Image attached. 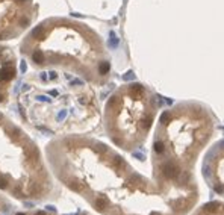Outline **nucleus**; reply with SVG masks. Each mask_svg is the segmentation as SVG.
<instances>
[{"instance_id": "obj_12", "label": "nucleus", "mask_w": 224, "mask_h": 215, "mask_svg": "<svg viewBox=\"0 0 224 215\" xmlns=\"http://www.w3.org/2000/svg\"><path fill=\"white\" fill-rule=\"evenodd\" d=\"M0 80H2V82H5V80H6V73H5V68L0 70Z\"/></svg>"}, {"instance_id": "obj_14", "label": "nucleus", "mask_w": 224, "mask_h": 215, "mask_svg": "<svg viewBox=\"0 0 224 215\" xmlns=\"http://www.w3.org/2000/svg\"><path fill=\"white\" fill-rule=\"evenodd\" d=\"M6 37H8L6 33H0V39H6Z\"/></svg>"}, {"instance_id": "obj_13", "label": "nucleus", "mask_w": 224, "mask_h": 215, "mask_svg": "<svg viewBox=\"0 0 224 215\" xmlns=\"http://www.w3.org/2000/svg\"><path fill=\"white\" fill-rule=\"evenodd\" d=\"M132 77H133V76H132V73H127V74L124 76V79H126V80H127V79H132Z\"/></svg>"}, {"instance_id": "obj_9", "label": "nucleus", "mask_w": 224, "mask_h": 215, "mask_svg": "<svg viewBox=\"0 0 224 215\" xmlns=\"http://www.w3.org/2000/svg\"><path fill=\"white\" fill-rule=\"evenodd\" d=\"M34 37H36V38H43V28H41V26H38L36 29H34Z\"/></svg>"}, {"instance_id": "obj_19", "label": "nucleus", "mask_w": 224, "mask_h": 215, "mask_svg": "<svg viewBox=\"0 0 224 215\" xmlns=\"http://www.w3.org/2000/svg\"><path fill=\"white\" fill-rule=\"evenodd\" d=\"M18 2H24V0H18Z\"/></svg>"}, {"instance_id": "obj_15", "label": "nucleus", "mask_w": 224, "mask_h": 215, "mask_svg": "<svg viewBox=\"0 0 224 215\" xmlns=\"http://www.w3.org/2000/svg\"><path fill=\"white\" fill-rule=\"evenodd\" d=\"M35 215H47V214H45V212H43V211H38Z\"/></svg>"}, {"instance_id": "obj_7", "label": "nucleus", "mask_w": 224, "mask_h": 215, "mask_svg": "<svg viewBox=\"0 0 224 215\" xmlns=\"http://www.w3.org/2000/svg\"><path fill=\"white\" fill-rule=\"evenodd\" d=\"M109 70H111V65L106 61L98 65V71H100V74H106V73H109Z\"/></svg>"}, {"instance_id": "obj_2", "label": "nucleus", "mask_w": 224, "mask_h": 215, "mask_svg": "<svg viewBox=\"0 0 224 215\" xmlns=\"http://www.w3.org/2000/svg\"><path fill=\"white\" fill-rule=\"evenodd\" d=\"M192 215H224L223 201H208L200 207H195Z\"/></svg>"}, {"instance_id": "obj_16", "label": "nucleus", "mask_w": 224, "mask_h": 215, "mask_svg": "<svg viewBox=\"0 0 224 215\" xmlns=\"http://www.w3.org/2000/svg\"><path fill=\"white\" fill-rule=\"evenodd\" d=\"M21 71H26V64L21 62Z\"/></svg>"}, {"instance_id": "obj_11", "label": "nucleus", "mask_w": 224, "mask_h": 215, "mask_svg": "<svg viewBox=\"0 0 224 215\" xmlns=\"http://www.w3.org/2000/svg\"><path fill=\"white\" fill-rule=\"evenodd\" d=\"M20 26H21V28H26V26H29V18L27 17H23V18H20Z\"/></svg>"}, {"instance_id": "obj_1", "label": "nucleus", "mask_w": 224, "mask_h": 215, "mask_svg": "<svg viewBox=\"0 0 224 215\" xmlns=\"http://www.w3.org/2000/svg\"><path fill=\"white\" fill-rule=\"evenodd\" d=\"M205 179L216 196L224 197V141L208 154L203 165Z\"/></svg>"}, {"instance_id": "obj_8", "label": "nucleus", "mask_w": 224, "mask_h": 215, "mask_svg": "<svg viewBox=\"0 0 224 215\" xmlns=\"http://www.w3.org/2000/svg\"><path fill=\"white\" fill-rule=\"evenodd\" d=\"M109 45L111 47H117L118 45V38L114 32H111V39H109Z\"/></svg>"}, {"instance_id": "obj_4", "label": "nucleus", "mask_w": 224, "mask_h": 215, "mask_svg": "<svg viewBox=\"0 0 224 215\" xmlns=\"http://www.w3.org/2000/svg\"><path fill=\"white\" fill-rule=\"evenodd\" d=\"M153 150L156 154H159V156H162L164 153H165V144H164L162 139H156L155 144H153Z\"/></svg>"}, {"instance_id": "obj_18", "label": "nucleus", "mask_w": 224, "mask_h": 215, "mask_svg": "<svg viewBox=\"0 0 224 215\" xmlns=\"http://www.w3.org/2000/svg\"><path fill=\"white\" fill-rule=\"evenodd\" d=\"M17 215H26V214H17Z\"/></svg>"}, {"instance_id": "obj_3", "label": "nucleus", "mask_w": 224, "mask_h": 215, "mask_svg": "<svg viewBox=\"0 0 224 215\" xmlns=\"http://www.w3.org/2000/svg\"><path fill=\"white\" fill-rule=\"evenodd\" d=\"M68 188L71 191H74V192H83V185L82 182H79V180H68L67 182Z\"/></svg>"}, {"instance_id": "obj_17", "label": "nucleus", "mask_w": 224, "mask_h": 215, "mask_svg": "<svg viewBox=\"0 0 224 215\" xmlns=\"http://www.w3.org/2000/svg\"><path fill=\"white\" fill-rule=\"evenodd\" d=\"M2 100H3V96H2V94H0V102H2Z\"/></svg>"}, {"instance_id": "obj_10", "label": "nucleus", "mask_w": 224, "mask_h": 215, "mask_svg": "<svg viewBox=\"0 0 224 215\" xmlns=\"http://www.w3.org/2000/svg\"><path fill=\"white\" fill-rule=\"evenodd\" d=\"M8 188V180L5 177H0V190H6Z\"/></svg>"}, {"instance_id": "obj_20", "label": "nucleus", "mask_w": 224, "mask_h": 215, "mask_svg": "<svg viewBox=\"0 0 224 215\" xmlns=\"http://www.w3.org/2000/svg\"><path fill=\"white\" fill-rule=\"evenodd\" d=\"M0 118H2V115H0Z\"/></svg>"}, {"instance_id": "obj_6", "label": "nucleus", "mask_w": 224, "mask_h": 215, "mask_svg": "<svg viewBox=\"0 0 224 215\" xmlns=\"http://www.w3.org/2000/svg\"><path fill=\"white\" fill-rule=\"evenodd\" d=\"M32 59H34L35 64H43L44 62V53L41 50H35L34 55H32Z\"/></svg>"}, {"instance_id": "obj_5", "label": "nucleus", "mask_w": 224, "mask_h": 215, "mask_svg": "<svg viewBox=\"0 0 224 215\" xmlns=\"http://www.w3.org/2000/svg\"><path fill=\"white\" fill-rule=\"evenodd\" d=\"M24 156L27 158V161H29L30 164H34L35 161L38 159V150L36 149H34V150H26L24 152Z\"/></svg>"}]
</instances>
